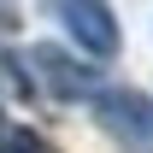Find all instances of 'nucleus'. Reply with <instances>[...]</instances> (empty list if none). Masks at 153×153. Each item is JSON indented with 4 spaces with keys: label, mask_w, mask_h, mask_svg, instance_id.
<instances>
[{
    "label": "nucleus",
    "mask_w": 153,
    "mask_h": 153,
    "mask_svg": "<svg viewBox=\"0 0 153 153\" xmlns=\"http://www.w3.org/2000/svg\"><path fill=\"white\" fill-rule=\"evenodd\" d=\"M94 124L124 153H153V94H141V88H106V94H94Z\"/></svg>",
    "instance_id": "nucleus-1"
},
{
    "label": "nucleus",
    "mask_w": 153,
    "mask_h": 153,
    "mask_svg": "<svg viewBox=\"0 0 153 153\" xmlns=\"http://www.w3.org/2000/svg\"><path fill=\"white\" fill-rule=\"evenodd\" d=\"M53 18L59 30L76 41V53H88V59H118V18H112V6L106 0H53Z\"/></svg>",
    "instance_id": "nucleus-2"
},
{
    "label": "nucleus",
    "mask_w": 153,
    "mask_h": 153,
    "mask_svg": "<svg viewBox=\"0 0 153 153\" xmlns=\"http://www.w3.org/2000/svg\"><path fill=\"white\" fill-rule=\"evenodd\" d=\"M0 153H59V147L36 130H0Z\"/></svg>",
    "instance_id": "nucleus-4"
},
{
    "label": "nucleus",
    "mask_w": 153,
    "mask_h": 153,
    "mask_svg": "<svg viewBox=\"0 0 153 153\" xmlns=\"http://www.w3.org/2000/svg\"><path fill=\"white\" fill-rule=\"evenodd\" d=\"M30 65H36V76L47 82V94H53V100L94 94V65H76V59L59 53V47H30Z\"/></svg>",
    "instance_id": "nucleus-3"
},
{
    "label": "nucleus",
    "mask_w": 153,
    "mask_h": 153,
    "mask_svg": "<svg viewBox=\"0 0 153 153\" xmlns=\"http://www.w3.org/2000/svg\"><path fill=\"white\" fill-rule=\"evenodd\" d=\"M0 130H6V112H0Z\"/></svg>",
    "instance_id": "nucleus-5"
}]
</instances>
